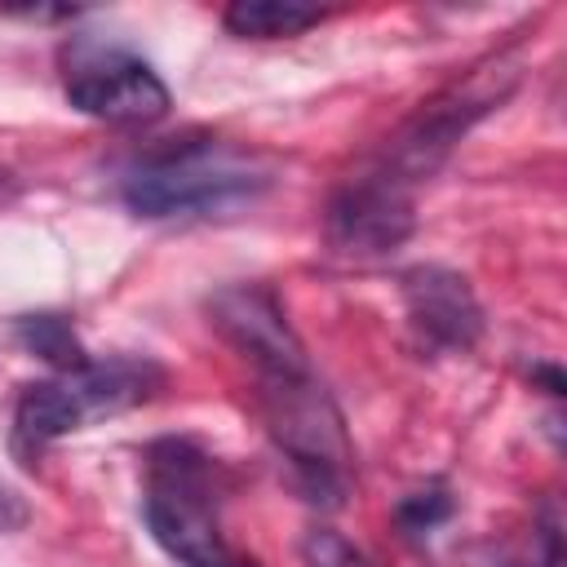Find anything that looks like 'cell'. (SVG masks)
I'll return each mask as SVG.
<instances>
[{"instance_id": "cell-12", "label": "cell", "mask_w": 567, "mask_h": 567, "mask_svg": "<svg viewBox=\"0 0 567 567\" xmlns=\"http://www.w3.org/2000/svg\"><path fill=\"white\" fill-rule=\"evenodd\" d=\"M447 514H452V496H447V492H439V487H430V492H412V496L399 505V527L416 536V532L439 527Z\"/></svg>"}, {"instance_id": "cell-11", "label": "cell", "mask_w": 567, "mask_h": 567, "mask_svg": "<svg viewBox=\"0 0 567 567\" xmlns=\"http://www.w3.org/2000/svg\"><path fill=\"white\" fill-rule=\"evenodd\" d=\"M301 563L306 567H372L363 549H354L341 532L332 527H310L301 536Z\"/></svg>"}, {"instance_id": "cell-9", "label": "cell", "mask_w": 567, "mask_h": 567, "mask_svg": "<svg viewBox=\"0 0 567 567\" xmlns=\"http://www.w3.org/2000/svg\"><path fill=\"white\" fill-rule=\"evenodd\" d=\"M323 13L315 4H301V0H235L221 22L230 35H244V40H288V35H301L306 27H315Z\"/></svg>"}, {"instance_id": "cell-3", "label": "cell", "mask_w": 567, "mask_h": 567, "mask_svg": "<svg viewBox=\"0 0 567 567\" xmlns=\"http://www.w3.org/2000/svg\"><path fill=\"white\" fill-rule=\"evenodd\" d=\"M261 416L310 501L341 505L350 478V439L337 403L310 372L261 377Z\"/></svg>"}, {"instance_id": "cell-10", "label": "cell", "mask_w": 567, "mask_h": 567, "mask_svg": "<svg viewBox=\"0 0 567 567\" xmlns=\"http://www.w3.org/2000/svg\"><path fill=\"white\" fill-rule=\"evenodd\" d=\"M22 341L40 354V359H49V363H58V372H66V368H80L89 354L80 350V341L71 337V328L58 319V315H35V319H22Z\"/></svg>"}, {"instance_id": "cell-6", "label": "cell", "mask_w": 567, "mask_h": 567, "mask_svg": "<svg viewBox=\"0 0 567 567\" xmlns=\"http://www.w3.org/2000/svg\"><path fill=\"white\" fill-rule=\"evenodd\" d=\"M208 323L221 332V341L248 359V368L261 377H288L310 372L306 350L284 319V306L261 284H226L208 297Z\"/></svg>"}, {"instance_id": "cell-2", "label": "cell", "mask_w": 567, "mask_h": 567, "mask_svg": "<svg viewBox=\"0 0 567 567\" xmlns=\"http://www.w3.org/2000/svg\"><path fill=\"white\" fill-rule=\"evenodd\" d=\"M155 385H159V368L146 359H106V363L84 359L80 368H66L22 390L13 412V447L22 456H35L53 439L97 416H115L146 403Z\"/></svg>"}, {"instance_id": "cell-1", "label": "cell", "mask_w": 567, "mask_h": 567, "mask_svg": "<svg viewBox=\"0 0 567 567\" xmlns=\"http://www.w3.org/2000/svg\"><path fill=\"white\" fill-rule=\"evenodd\" d=\"M146 527L182 567H257L226 545L217 523V465L186 439L146 452Z\"/></svg>"}, {"instance_id": "cell-4", "label": "cell", "mask_w": 567, "mask_h": 567, "mask_svg": "<svg viewBox=\"0 0 567 567\" xmlns=\"http://www.w3.org/2000/svg\"><path fill=\"white\" fill-rule=\"evenodd\" d=\"M270 177L252 168V159L204 142H173L142 159L124 177V204L137 217H182V213H213L239 199H252Z\"/></svg>"}, {"instance_id": "cell-7", "label": "cell", "mask_w": 567, "mask_h": 567, "mask_svg": "<svg viewBox=\"0 0 567 567\" xmlns=\"http://www.w3.org/2000/svg\"><path fill=\"white\" fill-rule=\"evenodd\" d=\"M412 235V190L381 168L350 177L328 204V239L341 252L377 257Z\"/></svg>"}, {"instance_id": "cell-5", "label": "cell", "mask_w": 567, "mask_h": 567, "mask_svg": "<svg viewBox=\"0 0 567 567\" xmlns=\"http://www.w3.org/2000/svg\"><path fill=\"white\" fill-rule=\"evenodd\" d=\"M62 89L75 111L115 128H146L168 115L164 80L137 53L93 35L62 44Z\"/></svg>"}, {"instance_id": "cell-8", "label": "cell", "mask_w": 567, "mask_h": 567, "mask_svg": "<svg viewBox=\"0 0 567 567\" xmlns=\"http://www.w3.org/2000/svg\"><path fill=\"white\" fill-rule=\"evenodd\" d=\"M403 306L416 337L434 350H470L483 337V310L474 288L447 266H416L403 275Z\"/></svg>"}]
</instances>
